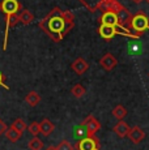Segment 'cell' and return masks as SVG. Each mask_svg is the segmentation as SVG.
I'll use <instances>...</instances> for the list:
<instances>
[{
	"label": "cell",
	"instance_id": "cb8c5ba5",
	"mask_svg": "<svg viewBox=\"0 0 149 150\" xmlns=\"http://www.w3.org/2000/svg\"><path fill=\"white\" fill-rule=\"evenodd\" d=\"M0 88H4L5 90H8V89H9V86L5 85V76L1 73V72H0Z\"/></svg>",
	"mask_w": 149,
	"mask_h": 150
},
{
	"label": "cell",
	"instance_id": "484cf974",
	"mask_svg": "<svg viewBox=\"0 0 149 150\" xmlns=\"http://www.w3.org/2000/svg\"><path fill=\"white\" fill-rule=\"evenodd\" d=\"M133 3H136V4H140V3H143L144 1V0H132Z\"/></svg>",
	"mask_w": 149,
	"mask_h": 150
},
{
	"label": "cell",
	"instance_id": "4316f807",
	"mask_svg": "<svg viewBox=\"0 0 149 150\" xmlns=\"http://www.w3.org/2000/svg\"><path fill=\"white\" fill-rule=\"evenodd\" d=\"M46 150H56V148H55V146H50V148L46 149Z\"/></svg>",
	"mask_w": 149,
	"mask_h": 150
},
{
	"label": "cell",
	"instance_id": "277c9868",
	"mask_svg": "<svg viewBox=\"0 0 149 150\" xmlns=\"http://www.w3.org/2000/svg\"><path fill=\"white\" fill-rule=\"evenodd\" d=\"M77 150H99L101 145H99L98 138L94 136H85L81 140H79L74 145Z\"/></svg>",
	"mask_w": 149,
	"mask_h": 150
},
{
	"label": "cell",
	"instance_id": "7402d4cb",
	"mask_svg": "<svg viewBox=\"0 0 149 150\" xmlns=\"http://www.w3.org/2000/svg\"><path fill=\"white\" fill-rule=\"evenodd\" d=\"M28 131L33 134L34 137H37L39 133H41V128H39V123L37 122H33L30 125H28Z\"/></svg>",
	"mask_w": 149,
	"mask_h": 150
},
{
	"label": "cell",
	"instance_id": "9c48e42d",
	"mask_svg": "<svg viewBox=\"0 0 149 150\" xmlns=\"http://www.w3.org/2000/svg\"><path fill=\"white\" fill-rule=\"evenodd\" d=\"M99 24H105V25H111V26H115L118 25V16H116L115 12H111V11H107V12H104L99 17Z\"/></svg>",
	"mask_w": 149,
	"mask_h": 150
},
{
	"label": "cell",
	"instance_id": "ac0fdd59",
	"mask_svg": "<svg viewBox=\"0 0 149 150\" xmlns=\"http://www.w3.org/2000/svg\"><path fill=\"white\" fill-rule=\"evenodd\" d=\"M126 115H127V110H126L124 106L118 105V106H115V107H114V110H113V116L115 117V119H118V122H119V120L124 119Z\"/></svg>",
	"mask_w": 149,
	"mask_h": 150
},
{
	"label": "cell",
	"instance_id": "83f0119b",
	"mask_svg": "<svg viewBox=\"0 0 149 150\" xmlns=\"http://www.w3.org/2000/svg\"><path fill=\"white\" fill-rule=\"evenodd\" d=\"M145 1H147V3H148V4H149V0H145Z\"/></svg>",
	"mask_w": 149,
	"mask_h": 150
},
{
	"label": "cell",
	"instance_id": "5b68a950",
	"mask_svg": "<svg viewBox=\"0 0 149 150\" xmlns=\"http://www.w3.org/2000/svg\"><path fill=\"white\" fill-rule=\"evenodd\" d=\"M81 125L85 128L88 136H94V134L101 129V123H99L93 115H89V116L81 123Z\"/></svg>",
	"mask_w": 149,
	"mask_h": 150
},
{
	"label": "cell",
	"instance_id": "d6986e66",
	"mask_svg": "<svg viewBox=\"0 0 149 150\" xmlns=\"http://www.w3.org/2000/svg\"><path fill=\"white\" fill-rule=\"evenodd\" d=\"M28 148L30 150H42L43 149V142H42L38 137H33L29 142H28Z\"/></svg>",
	"mask_w": 149,
	"mask_h": 150
},
{
	"label": "cell",
	"instance_id": "e0dca14e",
	"mask_svg": "<svg viewBox=\"0 0 149 150\" xmlns=\"http://www.w3.org/2000/svg\"><path fill=\"white\" fill-rule=\"evenodd\" d=\"M25 102L28 103L31 107H35L39 102H41V96H39L37 91H29L25 97Z\"/></svg>",
	"mask_w": 149,
	"mask_h": 150
},
{
	"label": "cell",
	"instance_id": "52a82bcc",
	"mask_svg": "<svg viewBox=\"0 0 149 150\" xmlns=\"http://www.w3.org/2000/svg\"><path fill=\"white\" fill-rule=\"evenodd\" d=\"M99 64H101V67L105 69V71H113L114 68L116 67V64H118V60H116V57L114 56L113 54H105L104 56L101 57V60H99Z\"/></svg>",
	"mask_w": 149,
	"mask_h": 150
},
{
	"label": "cell",
	"instance_id": "7c38bea8",
	"mask_svg": "<svg viewBox=\"0 0 149 150\" xmlns=\"http://www.w3.org/2000/svg\"><path fill=\"white\" fill-rule=\"evenodd\" d=\"M113 129H114V132H115L116 136H119V137H126L128 134V132H130V127H128V124L126 122H123V120H119Z\"/></svg>",
	"mask_w": 149,
	"mask_h": 150
},
{
	"label": "cell",
	"instance_id": "3957f363",
	"mask_svg": "<svg viewBox=\"0 0 149 150\" xmlns=\"http://www.w3.org/2000/svg\"><path fill=\"white\" fill-rule=\"evenodd\" d=\"M22 9V5L18 0H1L0 1V12L4 14L5 21L13 14H18Z\"/></svg>",
	"mask_w": 149,
	"mask_h": 150
},
{
	"label": "cell",
	"instance_id": "603a6c76",
	"mask_svg": "<svg viewBox=\"0 0 149 150\" xmlns=\"http://www.w3.org/2000/svg\"><path fill=\"white\" fill-rule=\"evenodd\" d=\"M55 148H56V150H74L72 144H71L70 141H67V140H63L58 146H55Z\"/></svg>",
	"mask_w": 149,
	"mask_h": 150
},
{
	"label": "cell",
	"instance_id": "2e32d148",
	"mask_svg": "<svg viewBox=\"0 0 149 150\" xmlns=\"http://www.w3.org/2000/svg\"><path fill=\"white\" fill-rule=\"evenodd\" d=\"M4 136H5V138H7L8 141H9V142H17V141L22 137V133L21 132H18V131H16L15 128L11 127V128H7Z\"/></svg>",
	"mask_w": 149,
	"mask_h": 150
},
{
	"label": "cell",
	"instance_id": "5bb4252c",
	"mask_svg": "<svg viewBox=\"0 0 149 150\" xmlns=\"http://www.w3.org/2000/svg\"><path fill=\"white\" fill-rule=\"evenodd\" d=\"M39 128H41V133L47 137L54 132L55 125H54V123H51L48 119H43L41 123H39Z\"/></svg>",
	"mask_w": 149,
	"mask_h": 150
},
{
	"label": "cell",
	"instance_id": "d4e9b609",
	"mask_svg": "<svg viewBox=\"0 0 149 150\" xmlns=\"http://www.w3.org/2000/svg\"><path fill=\"white\" fill-rule=\"evenodd\" d=\"M7 128H8V127H7V124H5L4 122H3L1 119H0V137H1L3 134L5 133V131H7Z\"/></svg>",
	"mask_w": 149,
	"mask_h": 150
},
{
	"label": "cell",
	"instance_id": "7a4b0ae2",
	"mask_svg": "<svg viewBox=\"0 0 149 150\" xmlns=\"http://www.w3.org/2000/svg\"><path fill=\"white\" fill-rule=\"evenodd\" d=\"M130 28H132L136 34L143 35L145 30H149V17L144 12H136V14H132Z\"/></svg>",
	"mask_w": 149,
	"mask_h": 150
},
{
	"label": "cell",
	"instance_id": "f1b7e54d",
	"mask_svg": "<svg viewBox=\"0 0 149 150\" xmlns=\"http://www.w3.org/2000/svg\"><path fill=\"white\" fill-rule=\"evenodd\" d=\"M148 76H149V74H148Z\"/></svg>",
	"mask_w": 149,
	"mask_h": 150
},
{
	"label": "cell",
	"instance_id": "ffe728a7",
	"mask_svg": "<svg viewBox=\"0 0 149 150\" xmlns=\"http://www.w3.org/2000/svg\"><path fill=\"white\" fill-rule=\"evenodd\" d=\"M71 93H72V96L74 98H81V97H84V94H85V88L81 83H76V85L72 86Z\"/></svg>",
	"mask_w": 149,
	"mask_h": 150
},
{
	"label": "cell",
	"instance_id": "44dd1931",
	"mask_svg": "<svg viewBox=\"0 0 149 150\" xmlns=\"http://www.w3.org/2000/svg\"><path fill=\"white\" fill-rule=\"evenodd\" d=\"M11 127H12V128H15L16 131L21 132V133H24V132H25V131H26V129H28V125H26V123H25V122H24V120H22V119H20V117H18V119H16L15 122L12 123V125H11Z\"/></svg>",
	"mask_w": 149,
	"mask_h": 150
},
{
	"label": "cell",
	"instance_id": "8fae6325",
	"mask_svg": "<svg viewBox=\"0 0 149 150\" xmlns=\"http://www.w3.org/2000/svg\"><path fill=\"white\" fill-rule=\"evenodd\" d=\"M98 34L106 41H110L114 38V35H116L115 33V26H111V25H105L101 24L98 28Z\"/></svg>",
	"mask_w": 149,
	"mask_h": 150
},
{
	"label": "cell",
	"instance_id": "ba28073f",
	"mask_svg": "<svg viewBox=\"0 0 149 150\" xmlns=\"http://www.w3.org/2000/svg\"><path fill=\"white\" fill-rule=\"evenodd\" d=\"M127 137L132 141L133 144H140L145 137V132L143 131L140 127H132L130 128V132H128Z\"/></svg>",
	"mask_w": 149,
	"mask_h": 150
},
{
	"label": "cell",
	"instance_id": "30bf717a",
	"mask_svg": "<svg viewBox=\"0 0 149 150\" xmlns=\"http://www.w3.org/2000/svg\"><path fill=\"white\" fill-rule=\"evenodd\" d=\"M71 68H72V71L74 72V73L84 74L85 72L89 69V64H88V62H85V59H82V57H77L72 64H71Z\"/></svg>",
	"mask_w": 149,
	"mask_h": 150
},
{
	"label": "cell",
	"instance_id": "6da1fadb",
	"mask_svg": "<svg viewBox=\"0 0 149 150\" xmlns=\"http://www.w3.org/2000/svg\"><path fill=\"white\" fill-rule=\"evenodd\" d=\"M74 26V16L71 11H62L55 7L41 21L38 28L54 42H60Z\"/></svg>",
	"mask_w": 149,
	"mask_h": 150
},
{
	"label": "cell",
	"instance_id": "8992f818",
	"mask_svg": "<svg viewBox=\"0 0 149 150\" xmlns=\"http://www.w3.org/2000/svg\"><path fill=\"white\" fill-rule=\"evenodd\" d=\"M116 16H118L119 25H122V26L130 29L131 18H132V13H131L130 11H128L127 8L124 7V5H122V7H120L118 11H116Z\"/></svg>",
	"mask_w": 149,
	"mask_h": 150
},
{
	"label": "cell",
	"instance_id": "4fadbf2b",
	"mask_svg": "<svg viewBox=\"0 0 149 150\" xmlns=\"http://www.w3.org/2000/svg\"><path fill=\"white\" fill-rule=\"evenodd\" d=\"M18 20L22 25H30L34 21V14L30 12L29 9H25L22 8L21 12L18 13Z\"/></svg>",
	"mask_w": 149,
	"mask_h": 150
},
{
	"label": "cell",
	"instance_id": "9a60e30c",
	"mask_svg": "<svg viewBox=\"0 0 149 150\" xmlns=\"http://www.w3.org/2000/svg\"><path fill=\"white\" fill-rule=\"evenodd\" d=\"M79 1L81 3L89 12L93 13L99 9V4H101L102 1H105V0H79Z\"/></svg>",
	"mask_w": 149,
	"mask_h": 150
}]
</instances>
